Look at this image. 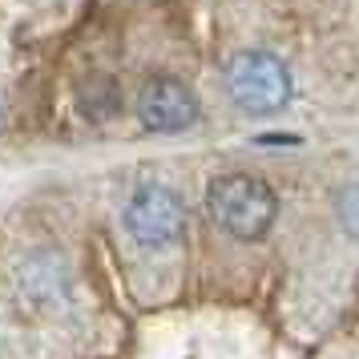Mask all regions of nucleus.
Masks as SVG:
<instances>
[{
  "mask_svg": "<svg viewBox=\"0 0 359 359\" xmlns=\"http://www.w3.org/2000/svg\"><path fill=\"white\" fill-rule=\"evenodd\" d=\"M206 210L238 243H259L278 218V198L255 174H218L206 186Z\"/></svg>",
  "mask_w": 359,
  "mask_h": 359,
  "instance_id": "f257e3e1",
  "label": "nucleus"
},
{
  "mask_svg": "<svg viewBox=\"0 0 359 359\" xmlns=\"http://www.w3.org/2000/svg\"><path fill=\"white\" fill-rule=\"evenodd\" d=\"M226 93L250 117L278 114L291 101V73L275 53H262V49L234 53L226 65Z\"/></svg>",
  "mask_w": 359,
  "mask_h": 359,
  "instance_id": "f03ea898",
  "label": "nucleus"
},
{
  "mask_svg": "<svg viewBox=\"0 0 359 359\" xmlns=\"http://www.w3.org/2000/svg\"><path fill=\"white\" fill-rule=\"evenodd\" d=\"M186 202H182L178 190H170L162 182H146V186H137L133 198L126 202V214H121V222L130 230L133 243L142 246H165L182 238V230H186Z\"/></svg>",
  "mask_w": 359,
  "mask_h": 359,
  "instance_id": "7ed1b4c3",
  "label": "nucleus"
},
{
  "mask_svg": "<svg viewBox=\"0 0 359 359\" xmlns=\"http://www.w3.org/2000/svg\"><path fill=\"white\" fill-rule=\"evenodd\" d=\"M137 121L149 133H182L198 121V97L178 77H149L137 89Z\"/></svg>",
  "mask_w": 359,
  "mask_h": 359,
  "instance_id": "20e7f679",
  "label": "nucleus"
},
{
  "mask_svg": "<svg viewBox=\"0 0 359 359\" xmlns=\"http://www.w3.org/2000/svg\"><path fill=\"white\" fill-rule=\"evenodd\" d=\"M339 222L359 238V182L355 186H347V190L339 194Z\"/></svg>",
  "mask_w": 359,
  "mask_h": 359,
  "instance_id": "39448f33",
  "label": "nucleus"
}]
</instances>
